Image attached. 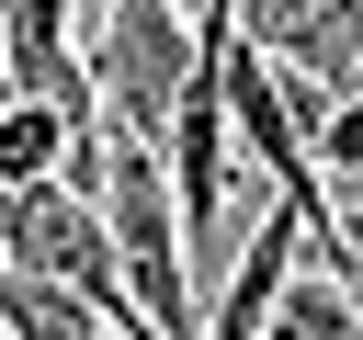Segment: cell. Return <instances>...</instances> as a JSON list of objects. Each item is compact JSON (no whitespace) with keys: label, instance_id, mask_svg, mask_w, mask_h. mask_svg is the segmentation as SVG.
<instances>
[{"label":"cell","instance_id":"obj_1","mask_svg":"<svg viewBox=\"0 0 363 340\" xmlns=\"http://www.w3.org/2000/svg\"><path fill=\"white\" fill-rule=\"evenodd\" d=\"M79 57L102 79V125L170 147V113H182V79H193V0H113L102 23H79Z\"/></svg>","mask_w":363,"mask_h":340},{"label":"cell","instance_id":"obj_2","mask_svg":"<svg viewBox=\"0 0 363 340\" xmlns=\"http://www.w3.org/2000/svg\"><path fill=\"white\" fill-rule=\"evenodd\" d=\"M238 45L284 79H318L329 102L363 91V0H238Z\"/></svg>","mask_w":363,"mask_h":340},{"label":"cell","instance_id":"obj_3","mask_svg":"<svg viewBox=\"0 0 363 340\" xmlns=\"http://www.w3.org/2000/svg\"><path fill=\"white\" fill-rule=\"evenodd\" d=\"M0 79H11V102H45V113H68V125H102V79H91V57H79V0H11V23H0Z\"/></svg>","mask_w":363,"mask_h":340},{"label":"cell","instance_id":"obj_4","mask_svg":"<svg viewBox=\"0 0 363 340\" xmlns=\"http://www.w3.org/2000/svg\"><path fill=\"white\" fill-rule=\"evenodd\" d=\"M295 261H306V215L272 193V204L250 215V238H238V261H227L216 306H204V340H272V306H284Z\"/></svg>","mask_w":363,"mask_h":340},{"label":"cell","instance_id":"obj_5","mask_svg":"<svg viewBox=\"0 0 363 340\" xmlns=\"http://www.w3.org/2000/svg\"><path fill=\"white\" fill-rule=\"evenodd\" d=\"M79 136H91V125H68V113H45V102H0V193H34V181H57Z\"/></svg>","mask_w":363,"mask_h":340},{"label":"cell","instance_id":"obj_6","mask_svg":"<svg viewBox=\"0 0 363 340\" xmlns=\"http://www.w3.org/2000/svg\"><path fill=\"white\" fill-rule=\"evenodd\" d=\"M0 340H125L113 317H91L79 295H57V283H23V272H0Z\"/></svg>","mask_w":363,"mask_h":340},{"label":"cell","instance_id":"obj_7","mask_svg":"<svg viewBox=\"0 0 363 340\" xmlns=\"http://www.w3.org/2000/svg\"><path fill=\"white\" fill-rule=\"evenodd\" d=\"M306 159H318V181H329V193H352V181H363V91L318 113V136H306Z\"/></svg>","mask_w":363,"mask_h":340},{"label":"cell","instance_id":"obj_8","mask_svg":"<svg viewBox=\"0 0 363 340\" xmlns=\"http://www.w3.org/2000/svg\"><path fill=\"white\" fill-rule=\"evenodd\" d=\"M0 102H11V79H0Z\"/></svg>","mask_w":363,"mask_h":340},{"label":"cell","instance_id":"obj_9","mask_svg":"<svg viewBox=\"0 0 363 340\" xmlns=\"http://www.w3.org/2000/svg\"><path fill=\"white\" fill-rule=\"evenodd\" d=\"M0 23H11V0H0Z\"/></svg>","mask_w":363,"mask_h":340}]
</instances>
